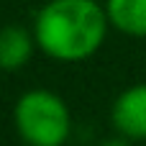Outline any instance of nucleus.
<instances>
[{"label": "nucleus", "mask_w": 146, "mask_h": 146, "mask_svg": "<svg viewBox=\"0 0 146 146\" xmlns=\"http://www.w3.org/2000/svg\"><path fill=\"white\" fill-rule=\"evenodd\" d=\"M108 10L98 0H49L33 23L36 44L59 62L92 56L108 33Z\"/></svg>", "instance_id": "1"}, {"label": "nucleus", "mask_w": 146, "mask_h": 146, "mask_svg": "<svg viewBox=\"0 0 146 146\" xmlns=\"http://www.w3.org/2000/svg\"><path fill=\"white\" fill-rule=\"evenodd\" d=\"M13 121L15 131L28 146H62L72 128L67 103L49 90H31L21 95Z\"/></svg>", "instance_id": "2"}, {"label": "nucleus", "mask_w": 146, "mask_h": 146, "mask_svg": "<svg viewBox=\"0 0 146 146\" xmlns=\"http://www.w3.org/2000/svg\"><path fill=\"white\" fill-rule=\"evenodd\" d=\"M113 126L128 139H146V82L118 95L113 103Z\"/></svg>", "instance_id": "3"}, {"label": "nucleus", "mask_w": 146, "mask_h": 146, "mask_svg": "<svg viewBox=\"0 0 146 146\" xmlns=\"http://www.w3.org/2000/svg\"><path fill=\"white\" fill-rule=\"evenodd\" d=\"M33 38L21 26H5V28H0V69H5V72L21 69L31 59Z\"/></svg>", "instance_id": "4"}, {"label": "nucleus", "mask_w": 146, "mask_h": 146, "mask_svg": "<svg viewBox=\"0 0 146 146\" xmlns=\"http://www.w3.org/2000/svg\"><path fill=\"white\" fill-rule=\"evenodd\" d=\"M108 18L115 28L131 36H146V0H108Z\"/></svg>", "instance_id": "5"}]
</instances>
